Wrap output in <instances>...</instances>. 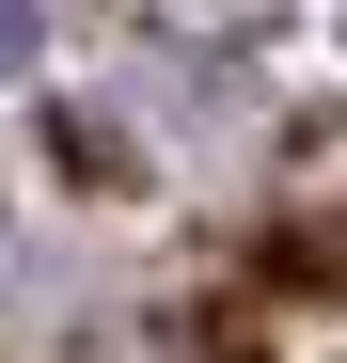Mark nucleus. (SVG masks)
Wrapping results in <instances>:
<instances>
[{
	"label": "nucleus",
	"instance_id": "1",
	"mask_svg": "<svg viewBox=\"0 0 347 363\" xmlns=\"http://www.w3.org/2000/svg\"><path fill=\"white\" fill-rule=\"evenodd\" d=\"M32 64V0H0V79H16Z\"/></svg>",
	"mask_w": 347,
	"mask_h": 363
}]
</instances>
